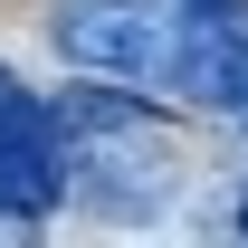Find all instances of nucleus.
<instances>
[{
  "label": "nucleus",
  "mask_w": 248,
  "mask_h": 248,
  "mask_svg": "<svg viewBox=\"0 0 248 248\" xmlns=\"http://www.w3.org/2000/svg\"><path fill=\"white\" fill-rule=\"evenodd\" d=\"M58 210V115L29 86L0 95V219H48Z\"/></svg>",
  "instance_id": "f03ea898"
},
{
  "label": "nucleus",
  "mask_w": 248,
  "mask_h": 248,
  "mask_svg": "<svg viewBox=\"0 0 248 248\" xmlns=\"http://www.w3.org/2000/svg\"><path fill=\"white\" fill-rule=\"evenodd\" d=\"M239 229H248V201H239Z\"/></svg>",
  "instance_id": "7ed1b4c3"
},
{
  "label": "nucleus",
  "mask_w": 248,
  "mask_h": 248,
  "mask_svg": "<svg viewBox=\"0 0 248 248\" xmlns=\"http://www.w3.org/2000/svg\"><path fill=\"white\" fill-rule=\"evenodd\" d=\"M239 124H248V105H239Z\"/></svg>",
  "instance_id": "20e7f679"
},
{
  "label": "nucleus",
  "mask_w": 248,
  "mask_h": 248,
  "mask_svg": "<svg viewBox=\"0 0 248 248\" xmlns=\"http://www.w3.org/2000/svg\"><path fill=\"white\" fill-rule=\"evenodd\" d=\"M58 58L134 86H172L182 67V10L172 0H67L58 10Z\"/></svg>",
  "instance_id": "f257e3e1"
}]
</instances>
